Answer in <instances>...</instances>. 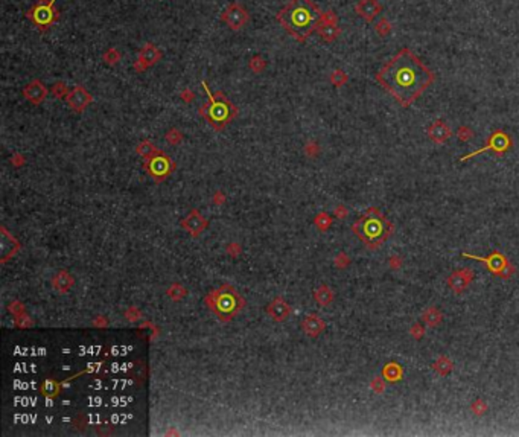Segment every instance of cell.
<instances>
[{
	"mask_svg": "<svg viewBox=\"0 0 519 437\" xmlns=\"http://www.w3.org/2000/svg\"><path fill=\"white\" fill-rule=\"evenodd\" d=\"M471 409H472V412L477 415V416H483L486 412H487V405H486V402L484 401H481V399H477L474 404H472V407H471Z\"/></svg>",
	"mask_w": 519,
	"mask_h": 437,
	"instance_id": "24",
	"label": "cell"
},
{
	"mask_svg": "<svg viewBox=\"0 0 519 437\" xmlns=\"http://www.w3.org/2000/svg\"><path fill=\"white\" fill-rule=\"evenodd\" d=\"M410 334H411L416 340H420V338L425 335V328H423V325L414 323V325L411 326V329H410Z\"/></svg>",
	"mask_w": 519,
	"mask_h": 437,
	"instance_id": "25",
	"label": "cell"
},
{
	"mask_svg": "<svg viewBox=\"0 0 519 437\" xmlns=\"http://www.w3.org/2000/svg\"><path fill=\"white\" fill-rule=\"evenodd\" d=\"M356 11L364 18L372 20L378 14V11H379V5L376 3V0H361V2L358 3V6H356Z\"/></svg>",
	"mask_w": 519,
	"mask_h": 437,
	"instance_id": "19",
	"label": "cell"
},
{
	"mask_svg": "<svg viewBox=\"0 0 519 437\" xmlns=\"http://www.w3.org/2000/svg\"><path fill=\"white\" fill-rule=\"evenodd\" d=\"M510 148H512V139L509 137L507 133L498 130V131H495V133L489 137V140H487V143L484 145L483 148H480V150H477V151H474V153H471V154L463 156L460 160H462V162L469 160V159H472V157H475V156H478V154H481V153H486V151H494L495 154L501 156V154L507 153Z\"/></svg>",
	"mask_w": 519,
	"mask_h": 437,
	"instance_id": "8",
	"label": "cell"
},
{
	"mask_svg": "<svg viewBox=\"0 0 519 437\" xmlns=\"http://www.w3.org/2000/svg\"><path fill=\"white\" fill-rule=\"evenodd\" d=\"M372 390L375 393H382L385 390V383L382 378H375V380L372 381Z\"/></svg>",
	"mask_w": 519,
	"mask_h": 437,
	"instance_id": "26",
	"label": "cell"
},
{
	"mask_svg": "<svg viewBox=\"0 0 519 437\" xmlns=\"http://www.w3.org/2000/svg\"><path fill=\"white\" fill-rule=\"evenodd\" d=\"M268 312L276 322H283L289 314V306L283 299H276L268 308Z\"/></svg>",
	"mask_w": 519,
	"mask_h": 437,
	"instance_id": "17",
	"label": "cell"
},
{
	"mask_svg": "<svg viewBox=\"0 0 519 437\" xmlns=\"http://www.w3.org/2000/svg\"><path fill=\"white\" fill-rule=\"evenodd\" d=\"M145 168L148 169V172L151 174L152 177L157 179V180H160V179L166 177L168 174L171 172V169H172V162H171L166 156H163V154L159 153V154H156V156H152V157L148 159V162L145 163Z\"/></svg>",
	"mask_w": 519,
	"mask_h": 437,
	"instance_id": "10",
	"label": "cell"
},
{
	"mask_svg": "<svg viewBox=\"0 0 519 437\" xmlns=\"http://www.w3.org/2000/svg\"><path fill=\"white\" fill-rule=\"evenodd\" d=\"M475 274L471 268H462L454 271L449 277H448V285L449 288L457 294H462L463 291L471 285V282L474 280Z\"/></svg>",
	"mask_w": 519,
	"mask_h": 437,
	"instance_id": "11",
	"label": "cell"
},
{
	"mask_svg": "<svg viewBox=\"0 0 519 437\" xmlns=\"http://www.w3.org/2000/svg\"><path fill=\"white\" fill-rule=\"evenodd\" d=\"M337 215H338V217H341V218H343V217H346V215H347V211H344V209H343V206H341V208H340V209H338V212H337Z\"/></svg>",
	"mask_w": 519,
	"mask_h": 437,
	"instance_id": "29",
	"label": "cell"
},
{
	"mask_svg": "<svg viewBox=\"0 0 519 437\" xmlns=\"http://www.w3.org/2000/svg\"><path fill=\"white\" fill-rule=\"evenodd\" d=\"M376 81L402 107H408L434 82V73L404 47L381 67Z\"/></svg>",
	"mask_w": 519,
	"mask_h": 437,
	"instance_id": "1",
	"label": "cell"
},
{
	"mask_svg": "<svg viewBox=\"0 0 519 437\" xmlns=\"http://www.w3.org/2000/svg\"><path fill=\"white\" fill-rule=\"evenodd\" d=\"M352 230L365 247L376 250L391 236L394 225L376 208H370L355 221Z\"/></svg>",
	"mask_w": 519,
	"mask_h": 437,
	"instance_id": "3",
	"label": "cell"
},
{
	"mask_svg": "<svg viewBox=\"0 0 519 437\" xmlns=\"http://www.w3.org/2000/svg\"><path fill=\"white\" fill-rule=\"evenodd\" d=\"M235 113V107L223 95L218 93L215 98H210V105L207 108V118L210 124L221 128L233 118Z\"/></svg>",
	"mask_w": 519,
	"mask_h": 437,
	"instance_id": "7",
	"label": "cell"
},
{
	"mask_svg": "<svg viewBox=\"0 0 519 437\" xmlns=\"http://www.w3.org/2000/svg\"><path fill=\"white\" fill-rule=\"evenodd\" d=\"M463 257L466 259H472V260H478L486 264L487 270H489L492 274L507 280L512 277V274L515 273L513 265L509 262V259L501 253V251H492L489 256H477V254H471V253H462Z\"/></svg>",
	"mask_w": 519,
	"mask_h": 437,
	"instance_id": "5",
	"label": "cell"
},
{
	"mask_svg": "<svg viewBox=\"0 0 519 437\" xmlns=\"http://www.w3.org/2000/svg\"><path fill=\"white\" fill-rule=\"evenodd\" d=\"M160 56H162V52L159 47H156L154 44H146L139 55V63L136 67H140V70H142L145 67L154 66L160 60Z\"/></svg>",
	"mask_w": 519,
	"mask_h": 437,
	"instance_id": "13",
	"label": "cell"
},
{
	"mask_svg": "<svg viewBox=\"0 0 519 437\" xmlns=\"http://www.w3.org/2000/svg\"><path fill=\"white\" fill-rule=\"evenodd\" d=\"M422 317H423V322H425L426 325L431 326V328H436V326L440 325L442 318H443V314H442L436 306H430L428 309H426V311L423 312Z\"/></svg>",
	"mask_w": 519,
	"mask_h": 437,
	"instance_id": "21",
	"label": "cell"
},
{
	"mask_svg": "<svg viewBox=\"0 0 519 437\" xmlns=\"http://www.w3.org/2000/svg\"><path fill=\"white\" fill-rule=\"evenodd\" d=\"M382 375L387 381L390 383H396V381H401L402 376H404V370L402 367L398 364V363H388L384 369H382Z\"/></svg>",
	"mask_w": 519,
	"mask_h": 437,
	"instance_id": "20",
	"label": "cell"
},
{
	"mask_svg": "<svg viewBox=\"0 0 519 437\" xmlns=\"http://www.w3.org/2000/svg\"><path fill=\"white\" fill-rule=\"evenodd\" d=\"M46 93H47L46 87H44V85L41 84V81H38V79H34L32 82H29V84L26 85L24 92H23V95L26 96V99L30 101L32 104H40V102H43V99L46 98Z\"/></svg>",
	"mask_w": 519,
	"mask_h": 437,
	"instance_id": "14",
	"label": "cell"
},
{
	"mask_svg": "<svg viewBox=\"0 0 519 437\" xmlns=\"http://www.w3.org/2000/svg\"><path fill=\"white\" fill-rule=\"evenodd\" d=\"M333 299V294L332 291L327 288V286H320L317 291H315V300L321 305V306H326L332 302Z\"/></svg>",
	"mask_w": 519,
	"mask_h": 437,
	"instance_id": "23",
	"label": "cell"
},
{
	"mask_svg": "<svg viewBox=\"0 0 519 437\" xmlns=\"http://www.w3.org/2000/svg\"><path fill=\"white\" fill-rule=\"evenodd\" d=\"M452 367H454L452 361H451L448 357H445V355H442V357L433 364V369H434L440 376H446L448 373H451Z\"/></svg>",
	"mask_w": 519,
	"mask_h": 437,
	"instance_id": "22",
	"label": "cell"
},
{
	"mask_svg": "<svg viewBox=\"0 0 519 437\" xmlns=\"http://www.w3.org/2000/svg\"><path fill=\"white\" fill-rule=\"evenodd\" d=\"M276 18L289 35L303 43L318 27L323 14L312 0H289Z\"/></svg>",
	"mask_w": 519,
	"mask_h": 437,
	"instance_id": "2",
	"label": "cell"
},
{
	"mask_svg": "<svg viewBox=\"0 0 519 437\" xmlns=\"http://www.w3.org/2000/svg\"><path fill=\"white\" fill-rule=\"evenodd\" d=\"M206 303L223 322L232 320L244 306V300L239 297L236 289L227 285L217 291H212L206 297Z\"/></svg>",
	"mask_w": 519,
	"mask_h": 437,
	"instance_id": "4",
	"label": "cell"
},
{
	"mask_svg": "<svg viewBox=\"0 0 519 437\" xmlns=\"http://www.w3.org/2000/svg\"><path fill=\"white\" fill-rule=\"evenodd\" d=\"M303 331L306 332L309 337H317L323 332L324 329V322L318 317V315H308L306 318L303 320L301 323Z\"/></svg>",
	"mask_w": 519,
	"mask_h": 437,
	"instance_id": "16",
	"label": "cell"
},
{
	"mask_svg": "<svg viewBox=\"0 0 519 437\" xmlns=\"http://www.w3.org/2000/svg\"><path fill=\"white\" fill-rule=\"evenodd\" d=\"M390 265H391V268L393 270H399V267H401V259H399V256H391V260H390Z\"/></svg>",
	"mask_w": 519,
	"mask_h": 437,
	"instance_id": "28",
	"label": "cell"
},
{
	"mask_svg": "<svg viewBox=\"0 0 519 437\" xmlns=\"http://www.w3.org/2000/svg\"><path fill=\"white\" fill-rule=\"evenodd\" d=\"M428 136L436 143H443L451 137V130L443 121H437L428 128Z\"/></svg>",
	"mask_w": 519,
	"mask_h": 437,
	"instance_id": "15",
	"label": "cell"
},
{
	"mask_svg": "<svg viewBox=\"0 0 519 437\" xmlns=\"http://www.w3.org/2000/svg\"><path fill=\"white\" fill-rule=\"evenodd\" d=\"M318 32H320V35L323 37V40L332 41V40L337 38V35H338L340 31H338L337 24H335V20H333V21H327V20H324V17H323L321 21H320V24H318Z\"/></svg>",
	"mask_w": 519,
	"mask_h": 437,
	"instance_id": "18",
	"label": "cell"
},
{
	"mask_svg": "<svg viewBox=\"0 0 519 437\" xmlns=\"http://www.w3.org/2000/svg\"><path fill=\"white\" fill-rule=\"evenodd\" d=\"M67 102H69L70 108H73L75 111H82L91 102V96H90V93L87 90H84L82 87L78 85L69 93Z\"/></svg>",
	"mask_w": 519,
	"mask_h": 437,
	"instance_id": "12",
	"label": "cell"
},
{
	"mask_svg": "<svg viewBox=\"0 0 519 437\" xmlns=\"http://www.w3.org/2000/svg\"><path fill=\"white\" fill-rule=\"evenodd\" d=\"M56 0H38V2L27 11V18L32 20L37 29L41 32L47 29L58 20V11L55 8Z\"/></svg>",
	"mask_w": 519,
	"mask_h": 437,
	"instance_id": "6",
	"label": "cell"
},
{
	"mask_svg": "<svg viewBox=\"0 0 519 437\" xmlns=\"http://www.w3.org/2000/svg\"><path fill=\"white\" fill-rule=\"evenodd\" d=\"M317 224H318L321 228H326V227L330 224V219L327 218V215H320L318 219H317Z\"/></svg>",
	"mask_w": 519,
	"mask_h": 437,
	"instance_id": "27",
	"label": "cell"
},
{
	"mask_svg": "<svg viewBox=\"0 0 519 437\" xmlns=\"http://www.w3.org/2000/svg\"><path fill=\"white\" fill-rule=\"evenodd\" d=\"M223 20L227 23V26L233 31H238L242 26H246L249 21V12L246 8H242L239 3H232L223 14Z\"/></svg>",
	"mask_w": 519,
	"mask_h": 437,
	"instance_id": "9",
	"label": "cell"
}]
</instances>
